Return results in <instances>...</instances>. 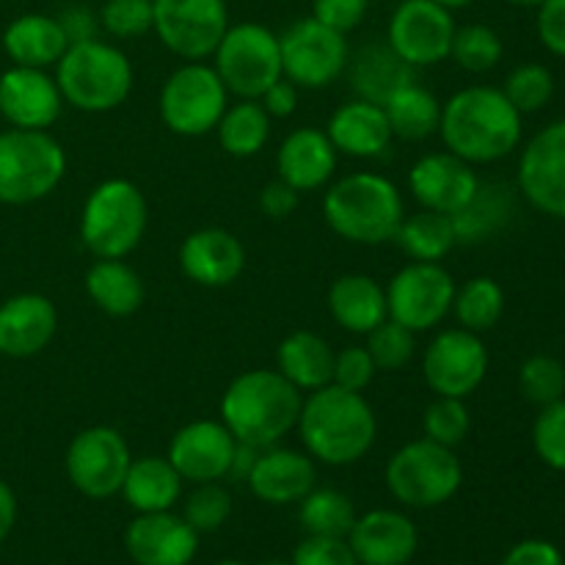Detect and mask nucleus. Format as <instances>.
Returning <instances> with one entry per match:
<instances>
[{
    "label": "nucleus",
    "mask_w": 565,
    "mask_h": 565,
    "mask_svg": "<svg viewBox=\"0 0 565 565\" xmlns=\"http://www.w3.org/2000/svg\"><path fill=\"white\" fill-rule=\"evenodd\" d=\"M450 58L456 61L461 70L472 72V75L491 72L502 61L500 33H497L494 28L483 25V22H469V25L456 28Z\"/></svg>",
    "instance_id": "nucleus-40"
},
{
    "label": "nucleus",
    "mask_w": 565,
    "mask_h": 565,
    "mask_svg": "<svg viewBox=\"0 0 565 565\" xmlns=\"http://www.w3.org/2000/svg\"><path fill=\"white\" fill-rule=\"evenodd\" d=\"M508 3H513V6H541L544 0H508Z\"/></svg>",
    "instance_id": "nucleus-59"
},
{
    "label": "nucleus",
    "mask_w": 565,
    "mask_h": 565,
    "mask_svg": "<svg viewBox=\"0 0 565 565\" xmlns=\"http://www.w3.org/2000/svg\"><path fill=\"white\" fill-rule=\"evenodd\" d=\"M303 392L279 370H246L221 397V423L243 445L274 447L298 425Z\"/></svg>",
    "instance_id": "nucleus-3"
},
{
    "label": "nucleus",
    "mask_w": 565,
    "mask_h": 565,
    "mask_svg": "<svg viewBox=\"0 0 565 565\" xmlns=\"http://www.w3.org/2000/svg\"><path fill=\"white\" fill-rule=\"evenodd\" d=\"M246 483L257 500L268 505H290V502H301L315 489L318 469L309 452L274 445L259 450Z\"/></svg>",
    "instance_id": "nucleus-24"
},
{
    "label": "nucleus",
    "mask_w": 565,
    "mask_h": 565,
    "mask_svg": "<svg viewBox=\"0 0 565 565\" xmlns=\"http://www.w3.org/2000/svg\"><path fill=\"white\" fill-rule=\"evenodd\" d=\"M215 72L237 99H259L281 75L279 36L259 22L226 28L213 53Z\"/></svg>",
    "instance_id": "nucleus-9"
},
{
    "label": "nucleus",
    "mask_w": 565,
    "mask_h": 565,
    "mask_svg": "<svg viewBox=\"0 0 565 565\" xmlns=\"http://www.w3.org/2000/svg\"><path fill=\"white\" fill-rule=\"evenodd\" d=\"M298 196H301V193H298L296 188L287 185V182L281 180H274L263 188V193H259V207H263V213L268 215V218L285 221L296 213Z\"/></svg>",
    "instance_id": "nucleus-52"
},
{
    "label": "nucleus",
    "mask_w": 565,
    "mask_h": 565,
    "mask_svg": "<svg viewBox=\"0 0 565 565\" xmlns=\"http://www.w3.org/2000/svg\"><path fill=\"white\" fill-rule=\"evenodd\" d=\"M55 83L66 105L83 114H105L130 97L132 64L114 44L88 39L66 47L55 64Z\"/></svg>",
    "instance_id": "nucleus-5"
},
{
    "label": "nucleus",
    "mask_w": 565,
    "mask_h": 565,
    "mask_svg": "<svg viewBox=\"0 0 565 565\" xmlns=\"http://www.w3.org/2000/svg\"><path fill=\"white\" fill-rule=\"evenodd\" d=\"M423 375L434 395L467 401L489 375L486 342L461 326L439 331L423 353Z\"/></svg>",
    "instance_id": "nucleus-15"
},
{
    "label": "nucleus",
    "mask_w": 565,
    "mask_h": 565,
    "mask_svg": "<svg viewBox=\"0 0 565 565\" xmlns=\"http://www.w3.org/2000/svg\"><path fill=\"white\" fill-rule=\"evenodd\" d=\"M55 20L61 22L66 33V42H88V39H97L99 33V14H94L88 6H70V9L61 11Z\"/></svg>",
    "instance_id": "nucleus-53"
},
{
    "label": "nucleus",
    "mask_w": 565,
    "mask_h": 565,
    "mask_svg": "<svg viewBox=\"0 0 565 565\" xmlns=\"http://www.w3.org/2000/svg\"><path fill=\"white\" fill-rule=\"evenodd\" d=\"M292 565H359L345 539L309 535L292 552Z\"/></svg>",
    "instance_id": "nucleus-49"
},
{
    "label": "nucleus",
    "mask_w": 565,
    "mask_h": 565,
    "mask_svg": "<svg viewBox=\"0 0 565 565\" xmlns=\"http://www.w3.org/2000/svg\"><path fill=\"white\" fill-rule=\"evenodd\" d=\"M519 390L533 406H550L565 397V367L555 356H530L519 370Z\"/></svg>",
    "instance_id": "nucleus-43"
},
{
    "label": "nucleus",
    "mask_w": 565,
    "mask_h": 565,
    "mask_svg": "<svg viewBox=\"0 0 565 565\" xmlns=\"http://www.w3.org/2000/svg\"><path fill=\"white\" fill-rule=\"evenodd\" d=\"M395 241L414 263H441L458 246L450 215L425 207L401 221Z\"/></svg>",
    "instance_id": "nucleus-37"
},
{
    "label": "nucleus",
    "mask_w": 565,
    "mask_h": 565,
    "mask_svg": "<svg viewBox=\"0 0 565 565\" xmlns=\"http://www.w3.org/2000/svg\"><path fill=\"white\" fill-rule=\"evenodd\" d=\"M345 541L359 565H406L417 555L419 535L406 513L379 508L356 516Z\"/></svg>",
    "instance_id": "nucleus-22"
},
{
    "label": "nucleus",
    "mask_w": 565,
    "mask_h": 565,
    "mask_svg": "<svg viewBox=\"0 0 565 565\" xmlns=\"http://www.w3.org/2000/svg\"><path fill=\"white\" fill-rule=\"evenodd\" d=\"M326 136L331 138L334 149L348 158H381L392 143V127L384 114V105L370 99H351L342 103L331 114L326 125Z\"/></svg>",
    "instance_id": "nucleus-27"
},
{
    "label": "nucleus",
    "mask_w": 565,
    "mask_h": 565,
    "mask_svg": "<svg viewBox=\"0 0 565 565\" xmlns=\"http://www.w3.org/2000/svg\"><path fill=\"white\" fill-rule=\"evenodd\" d=\"M119 494L136 513L171 511L182 494V478L166 456L132 458Z\"/></svg>",
    "instance_id": "nucleus-31"
},
{
    "label": "nucleus",
    "mask_w": 565,
    "mask_h": 565,
    "mask_svg": "<svg viewBox=\"0 0 565 565\" xmlns=\"http://www.w3.org/2000/svg\"><path fill=\"white\" fill-rule=\"evenodd\" d=\"M439 136L447 152L467 163H497L522 141V114L502 88L469 86L441 105Z\"/></svg>",
    "instance_id": "nucleus-2"
},
{
    "label": "nucleus",
    "mask_w": 565,
    "mask_h": 565,
    "mask_svg": "<svg viewBox=\"0 0 565 565\" xmlns=\"http://www.w3.org/2000/svg\"><path fill=\"white\" fill-rule=\"evenodd\" d=\"M414 331L406 329L397 320L386 318L384 323L375 326L367 334V353L373 356L375 367L386 370V373H395V370H403L414 359V348H417V340H414Z\"/></svg>",
    "instance_id": "nucleus-44"
},
{
    "label": "nucleus",
    "mask_w": 565,
    "mask_h": 565,
    "mask_svg": "<svg viewBox=\"0 0 565 565\" xmlns=\"http://www.w3.org/2000/svg\"><path fill=\"white\" fill-rule=\"evenodd\" d=\"M215 565H243V563H235V561H226V563H215Z\"/></svg>",
    "instance_id": "nucleus-60"
},
{
    "label": "nucleus",
    "mask_w": 565,
    "mask_h": 565,
    "mask_svg": "<svg viewBox=\"0 0 565 565\" xmlns=\"http://www.w3.org/2000/svg\"><path fill=\"white\" fill-rule=\"evenodd\" d=\"M386 489L406 508H436L456 497L463 483V467L456 450L430 439L403 445L386 463Z\"/></svg>",
    "instance_id": "nucleus-8"
},
{
    "label": "nucleus",
    "mask_w": 565,
    "mask_h": 565,
    "mask_svg": "<svg viewBox=\"0 0 565 565\" xmlns=\"http://www.w3.org/2000/svg\"><path fill=\"white\" fill-rule=\"evenodd\" d=\"M329 312L340 329L364 334L390 318L386 287L367 274H345L329 287Z\"/></svg>",
    "instance_id": "nucleus-28"
},
{
    "label": "nucleus",
    "mask_w": 565,
    "mask_h": 565,
    "mask_svg": "<svg viewBox=\"0 0 565 565\" xmlns=\"http://www.w3.org/2000/svg\"><path fill=\"white\" fill-rule=\"evenodd\" d=\"M351 81L359 97L384 105L397 88L414 81V66H408L390 44H373L353 61Z\"/></svg>",
    "instance_id": "nucleus-34"
},
{
    "label": "nucleus",
    "mask_w": 565,
    "mask_h": 565,
    "mask_svg": "<svg viewBox=\"0 0 565 565\" xmlns=\"http://www.w3.org/2000/svg\"><path fill=\"white\" fill-rule=\"evenodd\" d=\"M149 204L130 180H105L88 193L81 213V241L97 259H125L147 235Z\"/></svg>",
    "instance_id": "nucleus-6"
},
{
    "label": "nucleus",
    "mask_w": 565,
    "mask_h": 565,
    "mask_svg": "<svg viewBox=\"0 0 565 565\" xmlns=\"http://www.w3.org/2000/svg\"><path fill=\"white\" fill-rule=\"evenodd\" d=\"M86 292L99 312L110 318H127L141 309L147 290L143 281L125 259H97L86 274Z\"/></svg>",
    "instance_id": "nucleus-32"
},
{
    "label": "nucleus",
    "mask_w": 565,
    "mask_h": 565,
    "mask_svg": "<svg viewBox=\"0 0 565 565\" xmlns=\"http://www.w3.org/2000/svg\"><path fill=\"white\" fill-rule=\"evenodd\" d=\"M257 456H259L257 447L243 445V441H237L235 456H232L230 478L232 480H243V483H246V478H248V472H252V467H254V461H257Z\"/></svg>",
    "instance_id": "nucleus-57"
},
{
    "label": "nucleus",
    "mask_w": 565,
    "mask_h": 565,
    "mask_svg": "<svg viewBox=\"0 0 565 565\" xmlns=\"http://www.w3.org/2000/svg\"><path fill=\"white\" fill-rule=\"evenodd\" d=\"M502 565H563V555L550 541H522L505 555Z\"/></svg>",
    "instance_id": "nucleus-54"
},
{
    "label": "nucleus",
    "mask_w": 565,
    "mask_h": 565,
    "mask_svg": "<svg viewBox=\"0 0 565 565\" xmlns=\"http://www.w3.org/2000/svg\"><path fill=\"white\" fill-rule=\"evenodd\" d=\"M502 94L511 99L519 114H535L555 97V77L544 64H522L505 77Z\"/></svg>",
    "instance_id": "nucleus-41"
},
{
    "label": "nucleus",
    "mask_w": 565,
    "mask_h": 565,
    "mask_svg": "<svg viewBox=\"0 0 565 565\" xmlns=\"http://www.w3.org/2000/svg\"><path fill=\"white\" fill-rule=\"evenodd\" d=\"M450 312L456 315L461 329L483 334L500 323L502 312H505V292H502L500 281H494L491 276H475L456 287Z\"/></svg>",
    "instance_id": "nucleus-38"
},
{
    "label": "nucleus",
    "mask_w": 565,
    "mask_h": 565,
    "mask_svg": "<svg viewBox=\"0 0 565 565\" xmlns=\"http://www.w3.org/2000/svg\"><path fill=\"white\" fill-rule=\"evenodd\" d=\"M125 550L136 565H188L199 550V533L171 511L138 513L125 533Z\"/></svg>",
    "instance_id": "nucleus-21"
},
{
    "label": "nucleus",
    "mask_w": 565,
    "mask_h": 565,
    "mask_svg": "<svg viewBox=\"0 0 565 565\" xmlns=\"http://www.w3.org/2000/svg\"><path fill=\"white\" fill-rule=\"evenodd\" d=\"M232 516V497L224 486L218 483H196V489L188 494L182 519L191 524L196 533H213L224 527L226 519Z\"/></svg>",
    "instance_id": "nucleus-45"
},
{
    "label": "nucleus",
    "mask_w": 565,
    "mask_h": 565,
    "mask_svg": "<svg viewBox=\"0 0 565 565\" xmlns=\"http://www.w3.org/2000/svg\"><path fill=\"white\" fill-rule=\"evenodd\" d=\"M160 44L185 61H204L215 53L230 28L226 0H152Z\"/></svg>",
    "instance_id": "nucleus-12"
},
{
    "label": "nucleus",
    "mask_w": 565,
    "mask_h": 565,
    "mask_svg": "<svg viewBox=\"0 0 565 565\" xmlns=\"http://www.w3.org/2000/svg\"><path fill=\"white\" fill-rule=\"evenodd\" d=\"M66 47L64 28L50 14H22L3 31V50L14 66L47 70L58 64Z\"/></svg>",
    "instance_id": "nucleus-29"
},
{
    "label": "nucleus",
    "mask_w": 565,
    "mask_h": 565,
    "mask_svg": "<svg viewBox=\"0 0 565 565\" xmlns=\"http://www.w3.org/2000/svg\"><path fill=\"white\" fill-rule=\"evenodd\" d=\"M152 0H105L99 9V28L116 39H138L152 31Z\"/></svg>",
    "instance_id": "nucleus-46"
},
{
    "label": "nucleus",
    "mask_w": 565,
    "mask_h": 565,
    "mask_svg": "<svg viewBox=\"0 0 565 565\" xmlns=\"http://www.w3.org/2000/svg\"><path fill=\"white\" fill-rule=\"evenodd\" d=\"M516 202L513 191L500 182H480L475 196L463 204L458 213H452V230L458 243H483L491 241L497 232H502L511 221Z\"/></svg>",
    "instance_id": "nucleus-33"
},
{
    "label": "nucleus",
    "mask_w": 565,
    "mask_h": 565,
    "mask_svg": "<svg viewBox=\"0 0 565 565\" xmlns=\"http://www.w3.org/2000/svg\"><path fill=\"white\" fill-rule=\"evenodd\" d=\"M370 0H312V17L340 33L356 31L364 22Z\"/></svg>",
    "instance_id": "nucleus-50"
},
{
    "label": "nucleus",
    "mask_w": 565,
    "mask_h": 565,
    "mask_svg": "<svg viewBox=\"0 0 565 565\" xmlns=\"http://www.w3.org/2000/svg\"><path fill=\"white\" fill-rule=\"evenodd\" d=\"M301 527L309 535H323V539H348L353 522H356V508L351 497L337 489H312L301 500Z\"/></svg>",
    "instance_id": "nucleus-39"
},
{
    "label": "nucleus",
    "mask_w": 565,
    "mask_h": 565,
    "mask_svg": "<svg viewBox=\"0 0 565 565\" xmlns=\"http://www.w3.org/2000/svg\"><path fill=\"white\" fill-rule=\"evenodd\" d=\"M237 439L230 434L224 423L215 419H196L171 436L166 458L180 472L182 480L191 483H218L230 478L232 456H235Z\"/></svg>",
    "instance_id": "nucleus-18"
},
{
    "label": "nucleus",
    "mask_w": 565,
    "mask_h": 565,
    "mask_svg": "<svg viewBox=\"0 0 565 565\" xmlns=\"http://www.w3.org/2000/svg\"><path fill=\"white\" fill-rule=\"evenodd\" d=\"M298 92H301V88H298L296 83L287 81V77H279V81L259 97V103L268 110L270 119H287V116L296 114Z\"/></svg>",
    "instance_id": "nucleus-55"
},
{
    "label": "nucleus",
    "mask_w": 565,
    "mask_h": 565,
    "mask_svg": "<svg viewBox=\"0 0 565 565\" xmlns=\"http://www.w3.org/2000/svg\"><path fill=\"white\" fill-rule=\"evenodd\" d=\"M539 39L550 53L565 58V0H544L539 6Z\"/></svg>",
    "instance_id": "nucleus-51"
},
{
    "label": "nucleus",
    "mask_w": 565,
    "mask_h": 565,
    "mask_svg": "<svg viewBox=\"0 0 565 565\" xmlns=\"http://www.w3.org/2000/svg\"><path fill=\"white\" fill-rule=\"evenodd\" d=\"M456 28L452 11L436 0H403L390 17L386 44L414 70L434 66L450 58Z\"/></svg>",
    "instance_id": "nucleus-16"
},
{
    "label": "nucleus",
    "mask_w": 565,
    "mask_h": 565,
    "mask_svg": "<svg viewBox=\"0 0 565 565\" xmlns=\"http://www.w3.org/2000/svg\"><path fill=\"white\" fill-rule=\"evenodd\" d=\"M337 149L320 127H298L276 152V174L281 182L309 193L323 188L337 171Z\"/></svg>",
    "instance_id": "nucleus-26"
},
{
    "label": "nucleus",
    "mask_w": 565,
    "mask_h": 565,
    "mask_svg": "<svg viewBox=\"0 0 565 565\" xmlns=\"http://www.w3.org/2000/svg\"><path fill=\"white\" fill-rule=\"evenodd\" d=\"M215 132L226 154L254 158L263 152L270 138V116L259 99H237L235 105H226Z\"/></svg>",
    "instance_id": "nucleus-36"
},
{
    "label": "nucleus",
    "mask_w": 565,
    "mask_h": 565,
    "mask_svg": "<svg viewBox=\"0 0 565 565\" xmlns=\"http://www.w3.org/2000/svg\"><path fill=\"white\" fill-rule=\"evenodd\" d=\"M533 447L546 467L565 472V397L541 408L533 425Z\"/></svg>",
    "instance_id": "nucleus-47"
},
{
    "label": "nucleus",
    "mask_w": 565,
    "mask_h": 565,
    "mask_svg": "<svg viewBox=\"0 0 565 565\" xmlns=\"http://www.w3.org/2000/svg\"><path fill=\"white\" fill-rule=\"evenodd\" d=\"M439 6H445V9L456 11V9H467V6H472L475 0H436Z\"/></svg>",
    "instance_id": "nucleus-58"
},
{
    "label": "nucleus",
    "mask_w": 565,
    "mask_h": 565,
    "mask_svg": "<svg viewBox=\"0 0 565 565\" xmlns=\"http://www.w3.org/2000/svg\"><path fill=\"white\" fill-rule=\"evenodd\" d=\"M384 114L390 119L392 136L403 141H425L439 132L441 103L430 88L412 81L386 99Z\"/></svg>",
    "instance_id": "nucleus-35"
},
{
    "label": "nucleus",
    "mask_w": 565,
    "mask_h": 565,
    "mask_svg": "<svg viewBox=\"0 0 565 565\" xmlns=\"http://www.w3.org/2000/svg\"><path fill=\"white\" fill-rule=\"evenodd\" d=\"M230 105V92L215 66L202 61H188L166 77L160 88V119L171 132L185 138L207 136L218 127Z\"/></svg>",
    "instance_id": "nucleus-10"
},
{
    "label": "nucleus",
    "mask_w": 565,
    "mask_h": 565,
    "mask_svg": "<svg viewBox=\"0 0 565 565\" xmlns=\"http://www.w3.org/2000/svg\"><path fill=\"white\" fill-rule=\"evenodd\" d=\"M66 174V152L47 130L0 132V202L33 204L50 196Z\"/></svg>",
    "instance_id": "nucleus-7"
},
{
    "label": "nucleus",
    "mask_w": 565,
    "mask_h": 565,
    "mask_svg": "<svg viewBox=\"0 0 565 565\" xmlns=\"http://www.w3.org/2000/svg\"><path fill=\"white\" fill-rule=\"evenodd\" d=\"M180 268L199 287H230L246 268V248L232 232L207 226L182 241Z\"/></svg>",
    "instance_id": "nucleus-25"
},
{
    "label": "nucleus",
    "mask_w": 565,
    "mask_h": 565,
    "mask_svg": "<svg viewBox=\"0 0 565 565\" xmlns=\"http://www.w3.org/2000/svg\"><path fill=\"white\" fill-rule=\"evenodd\" d=\"M469 428H472V417H469V408L461 397L436 395V401L425 408V439L436 441V445L456 450L469 436Z\"/></svg>",
    "instance_id": "nucleus-42"
},
{
    "label": "nucleus",
    "mask_w": 565,
    "mask_h": 565,
    "mask_svg": "<svg viewBox=\"0 0 565 565\" xmlns=\"http://www.w3.org/2000/svg\"><path fill=\"white\" fill-rule=\"evenodd\" d=\"M17 524V497L6 480H0V544L9 539Z\"/></svg>",
    "instance_id": "nucleus-56"
},
{
    "label": "nucleus",
    "mask_w": 565,
    "mask_h": 565,
    "mask_svg": "<svg viewBox=\"0 0 565 565\" xmlns=\"http://www.w3.org/2000/svg\"><path fill=\"white\" fill-rule=\"evenodd\" d=\"M375 373H379V367H375L367 348L348 345L334 353V375H331V384L351 392H364L370 384H373Z\"/></svg>",
    "instance_id": "nucleus-48"
},
{
    "label": "nucleus",
    "mask_w": 565,
    "mask_h": 565,
    "mask_svg": "<svg viewBox=\"0 0 565 565\" xmlns=\"http://www.w3.org/2000/svg\"><path fill=\"white\" fill-rule=\"evenodd\" d=\"M519 191L544 215L565 218V121L530 138L519 158Z\"/></svg>",
    "instance_id": "nucleus-17"
},
{
    "label": "nucleus",
    "mask_w": 565,
    "mask_h": 565,
    "mask_svg": "<svg viewBox=\"0 0 565 565\" xmlns=\"http://www.w3.org/2000/svg\"><path fill=\"white\" fill-rule=\"evenodd\" d=\"M64 97L47 70L11 66L0 75V116L17 130H47L58 121Z\"/></svg>",
    "instance_id": "nucleus-19"
},
{
    "label": "nucleus",
    "mask_w": 565,
    "mask_h": 565,
    "mask_svg": "<svg viewBox=\"0 0 565 565\" xmlns=\"http://www.w3.org/2000/svg\"><path fill=\"white\" fill-rule=\"evenodd\" d=\"M480 177L472 163L452 152L423 154L408 171V191L425 210L452 215L475 196Z\"/></svg>",
    "instance_id": "nucleus-20"
},
{
    "label": "nucleus",
    "mask_w": 565,
    "mask_h": 565,
    "mask_svg": "<svg viewBox=\"0 0 565 565\" xmlns=\"http://www.w3.org/2000/svg\"><path fill=\"white\" fill-rule=\"evenodd\" d=\"M298 439L315 461L348 467L373 450L379 423L364 392L329 384L309 392L298 414Z\"/></svg>",
    "instance_id": "nucleus-1"
},
{
    "label": "nucleus",
    "mask_w": 565,
    "mask_h": 565,
    "mask_svg": "<svg viewBox=\"0 0 565 565\" xmlns=\"http://www.w3.org/2000/svg\"><path fill=\"white\" fill-rule=\"evenodd\" d=\"M281 47V75L296 83L298 88L331 86L348 70V36L323 25L315 17H301L279 36Z\"/></svg>",
    "instance_id": "nucleus-11"
},
{
    "label": "nucleus",
    "mask_w": 565,
    "mask_h": 565,
    "mask_svg": "<svg viewBox=\"0 0 565 565\" xmlns=\"http://www.w3.org/2000/svg\"><path fill=\"white\" fill-rule=\"evenodd\" d=\"M58 309L47 296L20 292L0 303V353L9 359H31L53 342Z\"/></svg>",
    "instance_id": "nucleus-23"
},
{
    "label": "nucleus",
    "mask_w": 565,
    "mask_h": 565,
    "mask_svg": "<svg viewBox=\"0 0 565 565\" xmlns=\"http://www.w3.org/2000/svg\"><path fill=\"white\" fill-rule=\"evenodd\" d=\"M268 565H292V563H281V561H274V563H268Z\"/></svg>",
    "instance_id": "nucleus-61"
},
{
    "label": "nucleus",
    "mask_w": 565,
    "mask_h": 565,
    "mask_svg": "<svg viewBox=\"0 0 565 565\" xmlns=\"http://www.w3.org/2000/svg\"><path fill=\"white\" fill-rule=\"evenodd\" d=\"M456 281L439 263H408L386 285L390 318L412 329L414 334L430 331L450 315Z\"/></svg>",
    "instance_id": "nucleus-13"
},
{
    "label": "nucleus",
    "mask_w": 565,
    "mask_h": 565,
    "mask_svg": "<svg viewBox=\"0 0 565 565\" xmlns=\"http://www.w3.org/2000/svg\"><path fill=\"white\" fill-rule=\"evenodd\" d=\"M276 370L298 392H315L331 384L334 375V348L315 331H292L276 348Z\"/></svg>",
    "instance_id": "nucleus-30"
},
{
    "label": "nucleus",
    "mask_w": 565,
    "mask_h": 565,
    "mask_svg": "<svg viewBox=\"0 0 565 565\" xmlns=\"http://www.w3.org/2000/svg\"><path fill=\"white\" fill-rule=\"evenodd\" d=\"M456 565H461V563H456Z\"/></svg>",
    "instance_id": "nucleus-62"
},
{
    "label": "nucleus",
    "mask_w": 565,
    "mask_h": 565,
    "mask_svg": "<svg viewBox=\"0 0 565 565\" xmlns=\"http://www.w3.org/2000/svg\"><path fill=\"white\" fill-rule=\"evenodd\" d=\"M130 461L125 436L108 425H94L72 439L66 450V475L83 497L108 500L121 491Z\"/></svg>",
    "instance_id": "nucleus-14"
},
{
    "label": "nucleus",
    "mask_w": 565,
    "mask_h": 565,
    "mask_svg": "<svg viewBox=\"0 0 565 565\" xmlns=\"http://www.w3.org/2000/svg\"><path fill=\"white\" fill-rule=\"evenodd\" d=\"M326 224L342 241L381 246L395 241L406 204L395 182L375 171H353L326 191Z\"/></svg>",
    "instance_id": "nucleus-4"
}]
</instances>
